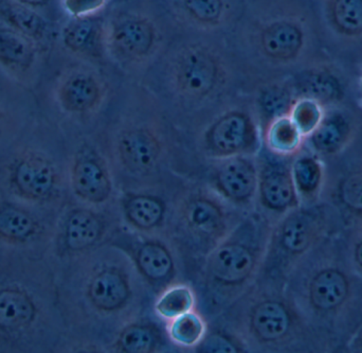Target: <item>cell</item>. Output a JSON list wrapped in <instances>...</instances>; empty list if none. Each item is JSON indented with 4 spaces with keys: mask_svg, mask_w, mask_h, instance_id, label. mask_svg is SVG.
Wrapping results in <instances>:
<instances>
[{
    "mask_svg": "<svg viewBox=\"0 0 362 353\" xmlns=\"http://www.w3.org/2000/svg\"><path fill=\"white\" fill-rule=\"evenodd\" d=\"M313 27L302 10L281 11L262 21L255 28V44L270 63L296 65L303 61L313 46Z\"/></svg>",
    "mask_w": 362,
    "mask_h": 353,
    "instance_id": "6da1fadb",
    "label": "cell"
},
{
    "mask_svg": "<svg viewBox=\"0 0 362 353\" xmlns=\"http://www.w3.org/2000/svg\"><path fill=\"white\" fill-rule=\"evenodd\" d=\"M174 91L187 100L202 101L218 93L227 80V69L219 53L202 42L185 45L170 66Z\"/></svg>",
    "mask_w": 362,
    "mask_h": 353,
    "instance_id": "7a4b0ae2",
    "label": "cell"
},
{
    "mask_svg": "<svg viewBox=\"0 0 362 353\" xmlns=\"http://www.w3.org/2000/svg\"><path fill=\"white\" fill-rule=\"evenodd\" d=\"M163 34L153 17L138 11H122L106 21L105 48L123 64H140L160 48Z\"/></svg>",
    "mask_w": 362,
    "mask_h": 353,
    "instance_id": "3957f363",
    "label": "cell"
},
{
    "mask_svg": "<svg viewBox=\"0 0 362 353\" xmlns=\"http://www.w3.org/2000/svg\"><path fill=\"white\" fill-rule=\"evenodd\" d=\"M8 184L19 199L42 203L57 195L61 178L57 166L49 157L35 151H25L8 166Z\"/></svg>",
    "mask_w": 362,
    "mask_h": 353,
    "instance_id": "277c9868",
    "label": "cell"
},
{
    "mask_svg": "<svg viewBox=\"0 0 362 353\" xmlns=\"http://www.w3.org/2000/svg\"><path fill=\"white\" fill-rule=\"evenodd\" d=\"M204 148L218 158L240 156L252 152L257 146V129L250 115L245 110H229L206 129Z\"/></svg>",
    "mask_w": 362,
    "mask_h": 353,
    "instance_id": "5b68a950",
    "label": "cell"
},
{
    "mask_svg": "<svg viewBox=\"0 0 362 353\" xmlns=\"http://www.w3.org/2000/svg\"><path fill=\"white\" fill-rule=\"evenodd\" d=\"M107 93L103 76L86 67H74L59 76L55 98L70 115H86L100 108Z\"/></svg>",
    "mask_w": 362,
    "mask_h": 353,
    "instance_id": "8992f818",
    "label": "cell"
},
{
    "mask_svg": "<svg viewBox=\"0 0 362 353\" xmlns=\"http://www.w3.org/2000/svg\"><path fill=\"white\" fill-rule=\"evenodd\" d=\"M70 185L74 195L91 204H102L112 192V180L103 157L93 146H81L70 167Z\"/></svg>",
    "mask_w": 362,
    "mask_h": 353,
    "instance_id": "52a82bcc",
    "label": "cell"
},
{
    "mask_svg": "<svg viewBox=\"0 0 362 353\" xmlns=\"http://www.w3.org/2000/svg\"><path fill=\"white\" fill-rule=\"evenodd\" d=\"M123 167L133 174L151 173L161 158L163 144L158 136L148 127H131L122 132L117 144Z\"/></svg>",
    "mask_w": 362,
    "mask_h": 353,
    "instance_id": "ba28073f",
    "label": "cell"
},
{
    "mask_svg": "<svg viewBox=\"0 0 362 353\" xmlns=\"http://www.w3.org/2000/svg\"><path fill=\"white\" fill-rule=\"evenodd\" d=\"M40 308L29 291L17 284L0 287V335L21 337L33 328Z\"/></svg>",
    "mask_w": 362,
    "mask_h": 353,
    "instance_id": "9c48e42d",
    "label": "cell"
},
{
    "mask_svg": "<svg viewBox=\"0 0 362 353\" xmlns=\"http://www.w3.org/2000/svg\"><path fill=\"white\" fill-rule=\"evenodd\" d=\"M291 85L297 97L316 100L327 108L339 103L346 95L344 78L329 64H316L304 68Z\"/></svg>",
    "mask_w": 362,
    "mask_h": 353,
    "instance_id": "30bf717a",
    "label": "cell"
},
{
    "mask_svg": "<svg viewBox=\"0 0 362 353\" xmlns=\"http://www.w3.org/2000/svg\"><path fill=\"white\" fill-rule=\"evenodd\" d=\"M257 265V255L250 246L227 242L217 248L209 259L211 277L223 286H238L246 282Z\"/></svg>",
    "mask_w": 362,
    "mask_h": 353,
    "instance_id": "8fae6325",
    "label": "cell"
},
{
    "mask_svg": "<svg viewBox=\"0 0 362 353\" xmlns=\"http://www.w3.org/2000/svg\"><path fill=\"white\" fill-rule=\"evenodd\" d=\"M217 190L234 203H247L259 185V173L253 161L245 157H229L217 167L214 174Z\"/></svg>",
    "mask_w": 362,
    "mask_h": 353,
    "instance_id": "7c38bea8",
    "label": "cell"
},
{
    "mask_svg": "<svg viewBox=\"0 0 362 353\" xmlns=\"http://www.w3.org/2000/svg\"><path fill=\"white\" fill-rule=\"evenodd\" d=\"M42 48L0 19V68L15 78H25L37 65Z\"/></svg>",
    "mask_w": 362,
    "mask_h": 353,
    "instance_id": "4fadbf2b",
    "label": "cell"
},
{
    "mask_svg": "<svg viewBox=\"0 0 362 353\" xmlns=\"http://www.w3.org/2000/svg\"><path fill=\"white\" fill-rule=\"evenodd\" d=\"M259 199L272 212H284L299 205V192L291 169L284 165L270 163L259 174Z\"/></svg>",
    "mask_w": 362,
    "mask_h": 353,
    "instance_id": "5bb4252c",
    "label": "cell"
},
{
    "mask_svg": "<svg viewBox=\"0 0 362 353\" xmlns=\"http://www.w3.org/2000/svg\"><path fill=\"white\" fill-rule=\"evenodd\" d=\"M105 28L106 21L98 14L71 17L62 29V44L78 57H101L106 51Z\"/></svg>",
    "mask_w": 362,
    "mask_h": 353,
    "instance_id": "9a60e30c",
    "label": "cell"
},
{
    "mask_svg": "<svg viewBox=\"0 0 362 353\" xmlns=\"http://www.w3.org/2000/svg\"><path fill=\"white\" fill-rule=\"evenodd\" d=\"M355 125L350 115L337 108H329L325 112L320 125L308 136L316 152L325 156L341 153L352 141Z\"/></svg>",
    "mask_w": 362,
    "mask_h": 353,
    "instance_id": "2e32d148",
    "label": "cell"
},
{
    "mask_svg": "<svg viewBox=\"0 0 362 353\" xmlns=\"http://www.w3.org/2000/svg\"><path fill=\"white\" fill-rule=\"evenodd\" d=\"M319 212L302 210L289 214L279 229V245L287 254L302 255L315 243L323 228Z\"/></svg>",
    "mask_w": 362,
    "mask_h": 353,
    "instance_id": "e0dca14e",
    "label": "cell"
},
{
    "mask_svg": "<svg viewBox=\"0 0 362 353\" xmlns=\"http://www.w3.org/2000/svg\"><path fill=\"white\" fill-rule=\"evenodd\" d=\"M348 276L336 267L321 270L312 278L308 287V299L315 311L331 313L337 311L350 296Z\"/></svg>",
    "mask_w": 362,
    "mask_h": 353,
    "instance_id": "ac0fdd59",
    "label": "cell"
},
{
    "mask_svg": "<svg viewBox=\"0 0 362 353\" xmlns=\"http://www.w3.org/2000/svg\"><path fill=\"white\" fill-rule=\"evenodd\" d=\"M293 320L291 310L280 301L267 299L255 306L250 314V328L263 343H278L291 333Z\"/></svg>",
    "mask_w": 362,
    "mask_h": 353,
    "instance_id": "d6986e66",
    "label": "cell"
},
{
    "mask_svg": "<svg viewBox=\"0 0 362 353\" xmlns=\"http://www.w3.org/2000/svg\"><path fill=\"white\" fill-rule=\"evenodd\" d=\"M132 291L127 276L117 269L102 270L87 287V297L95 309L114 312L127 305Z\"/></svg>",
    "mask_w": 362,
    "mask_h": 353,
    "instance_id": "ffe728a7",
    "label": "cell"
},
{
    "mask_svg": "<svg viewBox=\"0 0 362 353\" xmlns=\"http://www.w3.org/2000/svg\"><path fill=\"white\" fill-rule=\"evenodd\" d=\"M105 231L103 219L85 208L69 212L64 221L62 240L66 250L81 253L95 246Z\"/></svg>",
    "mask_w": 362,
    "mask_h": 353,
    "instance_id": "44dd1931",
    "label": "cell"
},
{
    "mask_svg": "<svg viewBox=\"0 0 362 353\" xmlns=\"http://www.w3.org/2000/svg\"><path fill=\"white\" fill-rule=\"evenodd\" d=\"M0 19L35 42L42 49L52 40V28L40 11L13 0H0Z\"/></svg>",
    "mask_w": 362,
    "mask_h": 353,
    "instance_id": "7402d4cb",
    "label": "cell"
},
{
    "mask_svg": "<svg viewBox=\"0 0 362 353\" xmlns=\"http://www.w3.org/2000/svg\"><path fill=\"white\" fill-rule=\"evenodd\" d=\"M40 220L21 206L0 204V241L23 245L30 243L42 233Z\"/></svg>",
    "mask_w": 362,
    "mask_h": 353,
    "instance_id": "603a6c76",
    "label": "cell"
},
{
    "mask_svg": "<svg viewBox=\"0 0 362 353\" xmlns=\"http://www.w3.org/2000/svg\"><path fill=\"white\" fill-rule=\"evenodd\" d=\"M176 12L191 25L202 29H217L229 18V0H172Z\"/></svg>",
    "mask_w": 362,
    "mask_h": 353,
    "instance_id": "cb8c5ba5",
    "label": "cell"
},
{
    "mask_svg": "<svg viewBox=\"0 0 362 353\" xmlns=\"http://www.w3.org/2000/svg\"><path fill=\"white\" fill-rule=\"evenodd\" d=\"M325 18L332 31L344 40L362 38V0H325Z\"/></svg>",
    "mask_w": 362,
    "mask_h": 353,
    "instance_id": "d4e9b609",
    "label": "cell"
},
{
    "mask_svg": "<svg viewBox=\"0 0 362 353\" xmlns=\"http://www.w3.org/2000/svg\"><path fill=\"white\" fill-rule=\"evenodd\" d=\"M136 265L141 275L155 284L169 282L174 274V259L167 246L148 241L138 248Z\"/></svg>",
    "mask_w": 362,
    "mask_h": 353,
    "instance_id": "484cf974",
    "label": "cell"
},
{
    "mask_svg": "<svg viewBox=\"0 0 362 353\" xmlns=\"http://www.w3.org/2000/svg\"><path fill=\"white\" fill-rule=\"evenodd\" d=\"M122 208L129 224L140 231L156 228L165 216V203L156 195H127L122 201Z\"/></svg>",
    "mask_w": 362,
    "mask_h": 353,
    "instance_id": "4316f807",
    "label": "cell"
},
{
    "mask_svg": "<svg viewBox=\"0 0 362 353\" xmlns=\"http://www.w3.org/2000/svg\"><path fill=\"white\" fill-rule=\"evenodd\" d=\"M185 216L189 226L204 237H216L225 228L223 210L204 195L189 199L185 204Z\"/></svg>",
    "mask_w": 362,
    "mask_h": 353,
    "instance_id": "83f0119b",
    "label": "cell"
},
{
    "mask_svg": "<svg viewBox=\"0 0 362 353\" xmlns=\"http://www.w3.org/2000/svg\"><path fill=\"white\" fill-rule=\"evenodd\" d=\"M265 139L274 154L291 156L299 152L305 137L287 115L267 123Z\"/></svg>",
    "mask_w": 362,
    "mask_h": 353,
    "instance_id": "f1b7e54d",
    "label": "cell"
},
{
    "mask_svg": "<svg viewBox=\"0 0 362 353\" xmlns=\"http://www.w3.org/2000/svg\"><path fill=\"white\" fill-rule=\"evenodd\" d=\"M296 98L293 85L283 82L269 83L264 85L259 91L257 106L264 120L268 123L289 115Z\"/></svg>",
    "mask_w": 362,
    "mask_h": 353,
    "instance_id": "f546056e",
    "label": "cell"
},
{
    "mask_svg": "<svg viewBox=\"0 0 362 353\" xmlns=\"http://www.w3.org/2000/svg\"><path fill=\"white\" fill-rule=\"evenodd\" d=\"M291 173L300 195L308 197L318 195L325 180V167L317 157L305 155L296 159Z\"/></svg>",
    "mask_w": 362,
    "mask_h": 353,
    "instance_id": "4dcf8cb0",
    "label": "cell"
},
{
    "mask_svg": "<svg viewBox=\"0 0 362 353\" xmlns=\"http://www.w3.org/2000/svg\"><path fill=\"white\" fill-rule=\"evenodd\" d=\"M160 343V333L152 325L133 324L123 329L117 347L121 352L150 353Z\"/></svg>",
    "mask_w": 362,
    "mask_h": 353,
    "instance_id": "1f68e13d",
    "label": "cell"
},
{
    "mask_svg": "<svg viewBox=\"0 0 362 353\" xmlns=\"http://www.w3.org/2000/svg\"><path fill=\"white\" fill-rule=\"evenodd\" d=\"M335 195L344 212L362 220V165L349 170L340 178Z\"/></svg>",
    "mask_w": 362,
    "mask_h": 353,
    "instance_id": "d6a6232c",
    "label": "cell"
},
{
    "mask_svg": "<svg viewBox=\"0 0 362 353\" xmlns=\"http://www.w3.org/2000/svg\"><path fill=\"white\" fill-rule=\"evenodd\" d=\"M206 325L199 314L192 311L171 320L169 335L172 341L182 347H193L204 339Z\"/></svg>",
    "mask_w": 362,
    "mask_h": 353,
    "instance_id": "836d02e7",
    "label": "cell"
},
{
    "mask_svg": "<svg viewBox=\"0 0 362 353\" xmlns=\"http://www.w3.org/2000/svg\"><path fill=\"white\" fill-rule=\"evenodd\" d=\"M327 108L320 102L306 97H297L288 116L300 129L304 137L308 138L320 125Z\"/></svg>",
    "mask_w": 362,
    "mask_h": 353,
    "instance_id": "e575fe53",
    "label": "cell"
},
{
    "mask_svg": "<svg viewBox=\"0 0 362 353\" xmlns=\"http://www.w3.org/2000/svg\"><path fill=\"white\" fill-rule=\"evenodd\" d=\"M195 303L191 289L185 286H176L168 289L157 301L155 310L161 318L174 320L182 314L192 311Z\"/></svg>",
    "mask_w": 362,
    "mask_h": 353,
    "instance_id": "d590c367",
    "label": "cell"
},
{
    "mask_svg": "<svg viewBox=\"0 0 362 353\" xmlns=\"http://www.w3.org/2000/svg\"><path fill=\"white\" fill-rule=\"evenodd\" d=\"M107 0H63L64 8L71 17H85L99 14Z\"/></svg>",
    "mask_w": 362,
    "mask_h": 353,
    "instance_id": "8d00e7d4",
    "label": "cell"
},
{
    "mask_svg": "<svg viewBox=\"0 0 362 353\" xmlns=\"http://www.w3.org/2000/svg\"><path fill=\"white\" fill-rule=\"evenodd\" d=\"M200 352H238L240 350L236 347L233 342L230 341L227 337L219 335H212L210 337L202 339L198 344Z\"/></svg>",
    "mask_w": 362,
    "mask_h": 353,
    "instance_id": "74e56055",
    "label": "cell"
},
{
    "mask_svg": "<svg viewBox=\"0 0 362 353\" xmlns=\"http://www.w3.org/2000/svg\"><path fill=\"white\" fill-rule=\"evenodd\" d=\"M17 4H23L28 8H34V10L40 11L42 8H47L50 6L54 0H13Z\"/></svg>",
    "mask_w": 362,
    "mask_h": 353,
    "instance_id": "f35d334b",
    "label": "cell"
},
{
    "mask_svg": "<svg viewBox=\"0 0 362 353\" xmlns=\"http://www.w3.org/2000/svg\"><path fill=\"white\" fill-rule=\"evenodd\" d=\"M354 260L358 269L362 272V240L355 246Z\"/></svg>",
    "mask_w": 362,
    "mask_h": 353,
    "instance_id": "ab89813d",
    "label": "cell"
},
{
    "mask_svg": "<svg viewBox=\"0 0 362 353\" xmlns=\"http://www.w3.org/2000/svg\"><path fill=\"white\" fill-rule=\"evenodd\" d=\"M4 110H2L1 105H0V127H1L2 122H4Z\"/></svg>",
    "mask_w": 362,
    "mask_h": 353,
    "instance_id": "60d3db41",
    "label": "cell"
},
{
    "mask_svg": "<svg viewBox=\"0 0 362 353\" xmlns=\"http://www.w3.org/2000/svg\"><path fill=\"white\" fill-rule=\"evenodd\" d=\"M356 347L357 349H359L361 352H362V337L361 340H358V342H357Z\"/></svg>",
    "mask_w": 362,
    "mask_h": 353,
    "instance_id": "b9f144b4",
    "label": "cell"
},
{
    "mask_svg": "<svg viewBox=\"0 0 362 353\" xmlns=\"http://www.w3.org/2000/svg\"><path fill=\"white\" fill-rule=\"evenodd\" d=\"M361 93H362V74H361Z\"/></svg>",
    "mask_w": 362,
    "mask_h": 353,
    "instance_id": "7bdbcfd3",
    "label": "cell"
}]
</instances>
